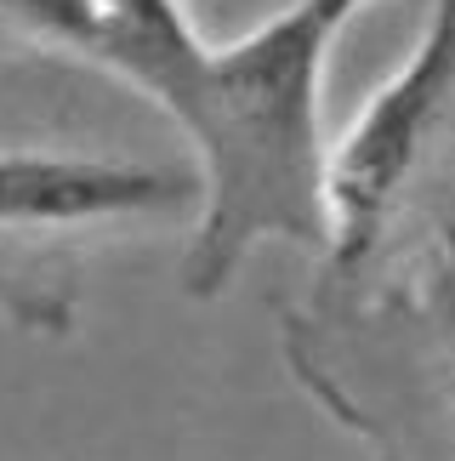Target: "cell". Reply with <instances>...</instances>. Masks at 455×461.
<instances>
[{
  "instance_id": "cell-4",
  "label": "cell",
  "mask_w": 455,
  "mask_h": 461,
  "mask_svg": "<svg viewBox=\"0 0 455 461\" xmlns=\"http://www.w3.org/2000/svg\"><path fill=\"white\" fill-rule=\"evenodd\" d=\"M455 0H433L405 63L330 143V251L313 296H353L410 251L415 205L455 159Z\"/></svg>"
},
{
  "instance_id": "cell-2",
  "label": "cell",
  "mask_w": 455,
  "mask_h": 461,
  "mask_svg": "<svg viewBox=\"0 0 455 461\" xmlns=\"http://www.w3.org/2000/svg\"><path fill=\"white\" fill-rule=\"evenodd\" d=\"M285 348L370 461H455V228L353 296H308Z\"/></svg>"
},
{
  "instance_id": "cell-1",
  "label": "cell",
  "mask_w": 455,
  "mask_h": 461,
  "mask_svg": "<svg viewBox=\"0 0 455 461\" xmlns=\"http://www.w3.org/2000/svg\"><path fill=\"white\" fill-rule=\"evenodd\" d=\"M336 23L308 0L239 41H205L183 0H109L97 75L148 97L205 176V211L183 257V291L211 303L262 245L330 251L325 68Z\"/></svg>"
},
{
  "instance_id": "cell-3",
  "label": "cell",
  "mask_w": 455,
  "mask_h": 461,
  "mask_svg": "<svg viewBox=\"0 0 455 461\" xmlns=\"http://www.w3.org/2000/svg\"><path fill=\"white\" fill-rule=\"evenodd\" d=\"M205 176L85 137L0 131V325L68 330L85 257L103 245L194 228Z\"/></svg>"
},
{
  "instance_id": "cell-5",
  "label": "cell",
  "mask_w": 455,
  "mask_h": 461,
  "mask_svg": "<svg viewBox=\"0 0 455 461\" xmlns=\"http://www.w3.org/2000/svg\"><path fill=\"white\" fill-rule=\"evenodd\" d=\"M109 0H0V68L97 63Z\"/></svg>"
},
{
  "instance_id": "cell-6",
  "label": "cell",
  "mask_w": 455,
  "mask_h": 461,
  "mask_svg": "<svg viewBox=\"0 0 455 461\" xmlns=\"http://www.w3.org/2000/svg\"><path fill=\"white\" fill-rule=\"evenodd\" d=\"M308 6H313V12H325L336 29H347V23H353V17H359L364 6H370V0H308Z\"/></svg>"
}]
</instances>
